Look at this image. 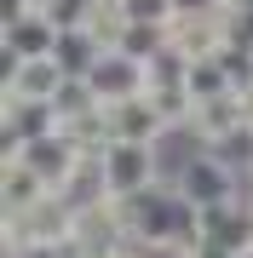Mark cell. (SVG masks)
<instances>
[{"instance_id": "8992f818", "label": "cell", "mask_w": 253, "mask_h": 258, "mask_svg": "<svg viewBox=\"0 0 253 258\" xmlns=\"http://www.w3.org/2000/svg\"><path fill=\"white\" fill-rule=\"evenodd\" d=\"M64 35H69V29L40 6V12H29V18L0 23V57H6V63H23V57H58V52H64Z\"/></svg>"}, {"instance_id": "4fadbf2b", "label": "cell", "mask_w": 253, "mask_h": 258, "mask_svg": "<svg viewBox=\"0 0 253 258\" xmlns=\"http://www.w3.org/2000/svg\"><path fill=\"white\" fill-rule=\"evenodd\" d=\"M121 12H127V23H156V29H167L173 23V0H121Z\"/></svg>"}, {"instance_id": "7a4b0ae2", "label": "cell", "mask_w": 253, "mask_h": 258, "mask_svg": "<svg viewBox=\"0 0 253 258\" xmlns=\"http://www.w3.org/2000/svg\"><path fill=\"white\" fill-rule=\"evenodd\" d=\"M167 184L184 195V201H196V207H219V201H236V195L247 189V178L236 172L219 149H196L190 161H178L167 172Z\"/></svg>"}, {"instance_id": "3957f363", "label": "cell", "mask_w": 253, "mask_h": 258, "mask_svg": "<svg viewBox=\"0 0 253 258\" xmlns=\"http://www.w3.org/2000/svg\"><path fill=\"white\" fill-rule=\"evenodd\" d=\"M230 46V6H201V12H173L167 23V52L184 57V63H201V57H219Z\"/></svg>"}, {"instance_id": "6da1fadb", "label": "cell", "mask_w": 253, "mask_h": 258, "mask_svg": "<svg viewBox=\"0 0 253 258\" xmlns=\"http://www.w3.org/2000/svg\"><path fill=\"white\" fill-rule=\"evenodd\" d=\"M92 172H98V195H115V201H138L156 184H167L156 144H110L92 161Z\"/></svg>"}, {"instance_id": "9a60e30c", "label": "cell", "mask_w": 253, "mask_h": 258, "mask_svg": "<svg viewBox=\"0 0 253 258\" xmlns=\"http://www.w3.org/2000/svg\"><path fill=\"white\" fill-rule=\"evenodd\" d=\"M242 109H247V126H253V86H247V92H242Z\"/></svg>"}, {"instance_id": "30bf717a", "label": "cell", "mask_w": 253, "mask_h": 258, "mask_svg": "<svg viewBox=\"0 0 253 258\" xmlns=\"http://www.w3.org/2000/svg\"><path fill=\"white\" fill-rule=\"evenodd\" d=\"M236 126H247V109H242V92H225V98H207L196 103V115H190V138H196L201 149H213V144H225Z\"/></svg>"}, {"instance_id": "e0dca14e", "label": "cell", "mask_w": 253, "mask_h": 258, "mask_svg": "<svg viewBox=\"0 0 253 258\" xmlns=\"http://www.w3.org/2000/svg\"><path fill=\"white\" fill-rule=\"evenodd\" d=\"M236 258H253V241H247V247H242V252H236Z\"/></svg>"}, {"instance_id": "8fae6325", "label": "cell", "mask_w": 253, "mask_h": 258, "mask_svg": "<svg viewBox=\"0 0 253 258\" xmlns=\"http://www.w3.org/2000/svg\"><path fill=\"white\" fill-rule=\"evenodd\" d=\"M184 86H190V98H196V103L225 98V92H242L225 57H201V63H184Z\"/></svg>"}, {"instance_id": "9c48e42d", "label": "cell", "mask_w": 253, "mask_h": 258, "mask_svg": "<svg viewBox=\"0 0 253 258\" xmlns=\"http://www.w3.org/2000/svg\"><path fill=\"white\" fill-rule=\"evenodd\" d=\"M0 86L29 103H58V92L69 86V69H64V57H23V63H6Z\"/></svg>"}, {"instance_id": "2e32d148", "label": "cell", "mask_w": 253, "mask_h": 258, "mask_svg": "<svg viewBox=\"0 0 253 258\" xmlns=\"http://www.w3.org/2000/svg\"><path fill=\"white\" fill-rule=\"evenodd\" d=\"M225 6H230V12H253V0H225Z\"/></svg>"}, {"instance_id": "7c38bea8", "label": "cell", "mask_w": 253, "mask_h": 258, "mask_svg": "<svg viewBox=\"0 0 253 258\" xmlns=\"http://www.w3.org/2000/svg\"><path fill=\"white\" fill-rule=\"evenodd\" d=\"M150 103L161 109V120L178 132V126H190V115H196V98H190V86H184V75H167V81H150Z\"/></svg>"}, {"instance_id": "52a82bcc", "label": "cell", "mask_w": 253, "mask_h": 258, "mask_svg": "<svg viewBox=\"0 0 253 258\" xmlns=\"http://www.w3.org/2000/svg\"><path fill=\"white\" fill-rule=\"evenodd\" d=\"M52 201V184L23 161V149H0V212H35Z\"/></svg>"}, {"instance_id": "277c9868", "label": "cell", "mask_w": 253, "mask_h": 258, "mask_svg": "<svg viewBox=\"0 0 253 258\" xmlns=\"http://www.w3.org/2000/svg\"><path fill=\"white\" fill-rule=\"evenodd\" d=\"M23 161L52 184V195H69V189L81 184V172L92 166V155L81 149V138H75V132H64V126L46 132V138H35V144H23Z\"/></svg>"}, {"instance_id": "5bb4252c", "label": "cell", "mask_w": 253, "mask_h": 258, "mask_svg": "<svg viewBox=\"0 0 253 258\" xmlns=\"http://www.w3.org/2000/svg\"><path fill=\"white\" fill-rule=\"evenodd\" d=\"M98 258H144L138 241H121V247H110V252H98Z\"/></svg>"}, {"instance_id": "5b68a950", "label": "cell", "mask_w": 253, "mask_h": 258, "mask_svg": "<svg viewBox=\"0 0 253 258\" xmlns=\"http://www.w3.org/2000/svg\"><path fill=\"white\" fill-rule=\"evenodd\" d=\"M150 63L144 57H132L127 46H115V52H98L92 57V69H86V86H92V98L110 109V103H127V98H144L150 92Z\"/></svg>"}, {"instance_id": "ba28073f", "label": "cell", "mask_w": 253, "mask_h": 258, "mask_svg": "<svg viewBox=\"0 0 253 258\" xmlns=\"http://www.w3.org/2000/svg\"><path fill=\"white\" fill-rule=\"evenodd\" d=\"M104 120H110V144H161L173 132L167 120H161V109L150 103V92H144V98H127V103H110Z\"/></svg>"}]
</instances>
